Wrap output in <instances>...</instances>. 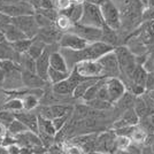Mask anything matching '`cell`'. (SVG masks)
<instances>
[{"instance_id": "cell-22", "label": "cell", "mask_w": 154, "mask_h": 154, "mask_svg": "<svg viewBox=\"0 0 154 154\" xmlns=\"http://www.w3.org/2000/svg\"><path fill=\"white\" fill-rule=\"evenodd\" d=\"M106 78H107V77H101V78L97 79L96 82L92 84L91 86L88 88V90L85 91V93H84L83 97H82V99H83L85 103H86V101H90V100L96 98L97 93H98V91L100 89V86L106 82Z\"/></svg>"}, {"instance_id": "cell-47", "label": "cell", "mask_w": 154, "mask_h": 154, "mask_svg": "<svg viewBox=\"0 0 154 154\" xmlns=\"http://www.w3.org/2000/svg\"><path fill=\"white\" fill-rule=\"evenodd\" d=\"M141 1V4L144 5L145 7H147V2H148V0H140Z\"/></svg>"}, {"instance_id": "cell-34", "label": "cell", "mask_w": 154, "mask_h": 154, "mask_svg": "<svg viewBox=\"0 0 154 154\" xmlns=\"http://www.w3.org/2000/svg\"><path fill=\"white\" fill-rule=\"evenodd\" d=\"M71 114H72V110H71V112H68V113H66V114H63V115L58 116V117H54V119L52 120V123H53V125H54V128H55L57 131H59L60 129L63 128L64 125H66V123L70 120Z\"/></svg>"}, {"instance_id": "cell-42", "label": "cell", "mask_w": 154, "mask_h": 154, "mask_svg": "<svg viewBox=\"0 0 154 154\" xmlns=\"http://www.w3.org/2000/svg\"><path fill=\"white\" fill-rule=\"evenodd\" d=\"M83 1L84 2H90V4H93V5H97V6H100L103 0H83Z\"/></svg>"}, {"instance_id": "cell-5", "label": "cell", "mask_w": 154, "mask_h": 154, "mask_svg": "<svg viewBox=\"0 0 154 154\" xmlns=\"http://www.w3.org/2000/svg\"><path fill=\"white\" fill-rule=\"evenodd\" d=\"M85 79H88L86 77L81 76L74 68L69 72V76L66 79L59 82V83L53 84V92L57 93L58 96H71L72 91L77 86V84H79L81 82H83Z\"/></svg>"}, {"instance_id": "cell-15", "label": "cell", "mask_w": 154, "mask_h": 154, "mask_svg": "<svg viewBox=\"0 0 154 154\" xmlns=\"http://www.w3.org/2000/svg\"><path fill=\"white\" fill-rule=\"evenodd\" d=\"M15 117L20 120L21 122L26 125L32 132L38 134V116L35 113H31L30 110L26 112H20V113H14Z\"/></svg>"}, {"instance_id": "cell-46", "label": "cell", "mask_w": 154, "mask_h": 154, "mask_svg": "<svg viewBox=\"0 0 154 154\" xmlns=\"http://www.w3.org/2000/svg\"><path fill=\"white\" fill-rule=\"evenodd\" d=\"M0 42H5V36H4L1 30H0Z\"/></svg>"}, {"instance_id": "cell-9", "label": "cell", "mask_w": 154, "mask_h": 154, "mask_svg": "<svg viewBox=\"0 0 154 154\" xmlns=\"http://www.w3.org/2000/svg\"><path fill=\"white\" fill-rule=\"evenodd\" d=\"M68 31L76 33L77 36L82 37L83 39L88 40L89 43H93V42H98L101 39V35H103V29L101 28H96V26H85V24H81V23H72L71 26L68 29Z\"/></svg>"}, {"instance_id": "cell-36", "label": "cell", "mask_w": 154, "mask_h": 154, "mask_svg": "<svg viewBox=\"0 0 154 154\" xmlns=\"http://www.w3.org/2000/svg\"><path fill=\"white\" fill-rule=\"evenodd\" d=\"M14 119H15V115H14V113L12 110H6V109H4V110L0 112V122L4 123L6 127L13 121Z\"/></svg>"}, {"instance_id": "cell-12", "label": "cell", "mask_w": 154, "mask_h": 154, "mask_svg": "<svg viewBox=\"0 0 154 154\" xmlns=\"http://www.w3.org/2000/svg\"><path fill=\"white\" fill-rule=\"evenodd\" d=\"M105 84L108 92L109 101L112 103H116L125 92V84L119 77H107Z\"/></svg>"}, {"instance_id": "cell-16", "label": "cell", "mask_w": 154, "mask_h": 154, "mask_svg": "<svg viewBox=\"0 0 154 154\" xmlns=\"http://www.w3.org/2000/svg\"><path fill=\"white\" fill-rule=\"evenodd\" d=\"M0 30H1L2 33H4L5 40H6L7 43H13V42H16V40H20V39L28 38V37L20 30L17 26H14L13 23L5 24L4 26L0 28Z\"/></svg>"}, {"instance_id": "cell-2", "label": "cell", "mask_w": 154, "mask_h": 154, "mask_svg": "<svg viewBox=\"0 0 154 154\" xmlns=\"http://www.w3.org/2000/svg\"><path fill=\"white\" fill-rule=\"evenodd\" d=\"M114 53H115L117 62H119V68H120L121 75H124L130 81L131 75L137 66L136 55L127 46H115Z\"/></svg>"}, {"instance_id": "cell-44", "label": "cell", "mask_w": 154, "mask_h": 154, "mask_svg": "<svg viewBox=\"0 0 154 154\" xmlns=\"http://www.w3.org/2000/svg\"><path fill=\"white\" fill-rule=\"evenodd\" d=\"M148 119H149V121H151V123L153 124V127H154V113L149 114V115H148Z\"/></svg>"}, {"instance_id": "cell-19", "label": "cell", "mask_w": 154, "mask_h": 154, "mask_svg": "<svg viewBox=\"0 0 154 154\" xmlns=\"http://www.w3.org/2000/svg\"><path fill=\"white\" fill-rule=\"evenodd\" d=\"M50 68L60 71H70L68 69L67 62L64 60L62 53L59 51L51 52L50 54Z\"/></svg>"}, {"instance_id": "cell-1", "label": "cell", "mask_w": 154, "mask_h": 154, "mask_svg": "<svg viewBox=\"0 0 154 154\" xmlns=\"http://www.w3.org/2000/svg\"><path fill=\"white\" fill-rule=\"evenodd\" d=\"M114 46L109 45L107 43H103L101 40L90 43L82 50H68V48H61V53L63 55L64 60L67 62L68 69L71 70L74 66L81 61L86 60H98L103 54L113 51Z\"/></svg>"}, {"instance_id": "cell-10", "label": "cell", "mask_w": 154, "mask_h": 154, "mask_svg": "<svg viewBox=\"0 0 154 154\" xmlns=\"http://www.w3.org/2000/svg\"><path fill=\"white\" fill-rule=\"evenodd\" d=\"M98 61L103 67L105 77H117L121 75L120 68H119V62H117L114 50L103 54V57L98 59Z\"/></svg>"}, {"instance_id": "cell-6", "label": "cell", "mask_w": 154, "mask_h": 154, "mask_svg": "<svg viewBox=\"0 0 154 154\" xmlns=\"http://www.w3.org/2000/svg\"><path fill=\"white\" fill-rule=\"evenodd\" d=\"M11 23H13L15 26H17L28 38H33L38 33L39 26L36 22V19H35V14L11 17Z\"/></svg>"}, {"instance_id": "cell-17", "label": "cell", "mask_w": 154, "mask_h": 154, "mask_svg": "<svg viewBox=\"0 0 154 154\" xmlns=\"http://www.w3.org/2000/svg\"><path fill=\"white\" fill-rule=\"evenodd\" d=\"M139 116L137 115L134 107L127 108L121 120H119L114 124V128H121V127H130V125H137L139 123Z\"/></svg>"}, {"instance_id": "cell-31", "label": "cell", "mask_w": 154, "mask_h": 154, "mask_svg": "<svg viewBox=\"0 0 154 154\" xmlns=\"http://www.w3.org/2000/svg\"><path fill=\"white\" fill-rule=\"evenodd\" d=\"M132 107H134L135 112L137 113V115L139 116V119L148 115L147 107H146V103H145V101H144L143 98H137V99H135L134 106H132Z\"/></svg>"}, {"instance_id": "cell-40", "label": "cell", "mask_w": 154, "mask_h": 154, "mask_svg": "<svg viewBox=\"0 0 154 154\" xmlns=\"http://www.w3.org/2000/svg\"><path fill=\"white\" fill-rule=\"evenodd\" d=\"M38 8H53V2L52 0H42Z\"/></svg>"}, {"instance_id": "cell-27", "label": "cell", "mask_w": 154, "mask_h": 154, "mask_svg": "<svg viewBox=\"0 0 154 154\" xmlns=\"http://www.w3.org/2000/svg\"><path fill=\"white\" fill-rule=\"evenodd\" d=\"M26 130H29V129L26 128V125L21 122L20 120H17L16 117H15L8 125H7V132L12 136L20 135V134L24 132V131H26Z\"/></svg>"}, {"instance_id": "cell-41", "label": "cell", "mask_w": 154, "mask_h": 154, "mask_svg": "<svg viewBox=\"0 0 154 154\" xmlns=\"http://www.w3.org/2000/svg\"><path fill=\"white\" fill-rule=\"evenodd\" d=\"M21 1H29V0H0V4H14V2H21Z\"/></svg>"}, {"instance_id": "cell-43", "label": "cell", "mask_w": 154, "mask_h": 154, "mask_svg": "<svg viewBox=\"0 0 154 154\" xmlns=\"http://www.w3.org/2000/svg\"><path fill=\"white\" fill-rule=\"evenodd\" d=\"M29 1H30V4H31L32 6L35 7V9L38 8L39 5H40V2H42V0H29Z\"/></svg>"}, {"instance_id": "cell-14", "label": "cell", "mask_w": 154, "mask_h": 154, "mask_svg": "<svg viewBox=\"0 0 154 154\" xmlns=\"http://www.w3.org/2000/svg\"><path fill=\"white\" fill-rule=\"evenodd\" d=\"M21 81H22L23 85H26L28 89L43 88L47 83L45 79H43L40 76H38L36 72L26 70V69L21 71Z\"/></svg>"}, {"instance_id": "cell-38", "label": "cell", "mask_w": 154, "mask_h": 154, "mask_svg": "<svg viewBox=\"0 0 154 154\" xmlns=\"http://www.w3.org/2000/svg\"><path fill=\"white\" fill-rule=\"evenodd\" d=\"M145 91H154V74L153 72H148L146 77V82H145Z\"/></svg>"}, {"instance_id": "cell-30", "label": "cell", "mask_w": 154, "mask_h": 154, "mask_svg": "<svg viewBox=\"0 0 154 154\" xmlns=\"http://www.w3.org/2000/svg\"><path fill=\"white\" fill-rule=\"evenodd\" d=\"M31 43L32 38H24L16 40V42H13V43H9V45L13 47V50L15 52L22 54V53H26L28 51V48H29V46L31 45Z\"/></svg>"}, {"instance_id": "cell-4", "label": "cell", "mask_w": 154, "mask_h": 154, "mask_svg": "<svg viewBox=\"0 0 154 154\" xmlns=\"http://www.w3.org/2000/svg\"><path fill=\"white\" fill-rule=\"evenodd\" d=\"M78 23L96 28H103L105 26V21L101 15L100 7L90 2H83V13Z\"/></svg>"}, {"instance_id": "cell-24", "label": "cell", "mask_w": 154, "mask_h": 154, "mask_svg": "<svg viewBox=\"0 0 154 154\" xmlns=\"http://www.w3.org/2000/svg\"><path fill=\"white\" fill-rule=\"evenodd\" d=\"M37 116H38V132H43V134L50 136H55L57 130H55L53 123H52V120L42 117L38 114H37Z\"/></svg>"}, {"instance_id": "cell-49", "label": "cell", "mask_w": 154, "mask_h": 154, "mask_svg": "<svg viewBox=\"0 0 154 154\" xmlns=\"http://www.w3.org/2000/svg\"><path fill=\"white\" fill-rule=\"evenodd\" d=\"M113 1H114V2H115V1H116V2H120L121 0H113Z\"/></svg>"}, {"instance_id": "cell-11", "label": "cell", "mask_w": 154, "mask_h": 154, "mask_svg": "<svg viewBox=\"0 0 154 154\" xmlns=\"http://www.w3.org/2000/svg\"><path fill=\"white\" fill-rule=\"evenodd\" d=\"M89 44L90 43L88 40H85L82 37L77 36L76 33L70 31L62 33L59 39V46L61 48H68V50H82Z\"/></svg>"}, {"instance_id": "cell-25", "label": "cell", "mask_w": 154, "mask_h": 154, "mask_svg": "<svg viewBox=\"0 0 154 154\" xmlns=\"http://www.w3.org/2000/svg\"><path fill=\"white\" fill-rule=\"evenodd\" d=\"M101 29H103V35H101V39H100V40L115 47V46L117 45V43H119V38H117L116 32H115L116 30L110 29V28L107 26L106 24H105Z\"/></svg>"}, {"instance_id": "cell-32", "label": "cell", "mask_w": 154, "mask_h": 154, "mask_svg": "<svg viewBox=\"0 0 154 154\" xmlns=\"http://www.w3.org/2000/svg\"><path fill=\"white\" fill-rule=\"evenodd\" d=\"M86 105H89L90 107L97 109V110H103V109H108L112 107L113 103L103 100V99H99V98H94L90 101H86Z\"/></svg>"}, {"instance_id": "cell-45", "label": "cell", "mask_w": 154, "mask_h": 154, "mask_svg": "<svg viewBox=\"0 0 154 154\" xmlns=\"http://www.w3.org/2000/svg\"><path fill=\"white\" fill-rule=\"evenodd\" d=\"M147 7H154V0H148Z\"/></svg>"}, {"instance_id": "cell-26", "label": "cell", "mask_w": 154, "mask_h": 154, "mask_svg": "<svg viewBox=\"0 0 154 154\" xmlns=\"http://www.w3.org/2000/svg\"><path fill=\"white\" fill-rule=\"evenodd\" d=\"M99 78H101V77H99ZM99 78H88V79H85L83 82H81L79 84H77V86L74 89L71 96L74 97L75 99H82V97L85 93V91L88 90V88L91 86Z\"/></svg>"}, {"instance_id": "cell-39", "label": "cell", "mask_w": 154, "mask_h": 154, "mask_svg": "<svg viewBox=\"0 0 154 154\" xmlns=\"http://www.w3.org/2000/svg\"><path fill=\"white\" fill-rule=\"evenodd\" d=\"M55 5L59 8V11H63L71 5V0H57Z\"/></svg>"}, {"instance_id": "cell-18", "label": "cell", "mask_w": 154, "mask_h": 154, "mask_svg": "<svg viewBox=\"0 0 154 154\" xmlns=\"http://www.w3.org/2000/svg\"><path fill=\"white\" fill-rule=\"evenodd\" d=\"M59 13L67 16L72 23H77L81 20V16L83 13V2H76L74 5H70L68 8L60 11Z\"/></svg>"}, {"instance_id": "cell-3", "label": "cell", "mask_w": 154, "mask_h": 154, "mask_svg": "<svg viewBox=\"0 0 154 154\" xmlns=\"http://www.w3.org/2000/svg\"><path fill=\"white\" fill-rule=\"evenodd\" d=\"M99 7L105 24L113 30H119L121 28V17H120V9L117 8L115 2L113 0H103Z\"/></svg>"}, {"instance_id": "cell-13", "label": "cell", "mask_w": 154, "mask_h": 154, "mask_svg": "<svg viewBox=\"0 0 154 154\" xmlns=\"http://www.w3.org/2000/svg\"><path fill=\"white\" fill-rule=\"evenodd\" d=\"M50 54H51V51L50 48H47V45H46L44 52L36 59V74L43 79H45L46 82H48L47 72L50 69Z\"/></svg>"}, {"instance_id": "cell-7", "label": "cell", "mask_w": 154, "mask_h": 154, "mask_svg": "<svg viewBox=\"0 0 154 154\" xmlns=\"http://www.w3.org/2000/svg\"><path fill=\"white\" fill-rule=\"evenodd\" d=\"M74 69L86 78H99L103 76V69L98 60H86L81 61L74 66Z\"/></svg>"}, {"instance_id": "cell-37", "label": "cell", "mask_w": 154, "mask_h": 154, "mask_svg": "<svg viewBox=\"0 0 154 154\" xmlns=\"http://www.w3.org/2000/svg\"><path fill=\"white\" fill-rule=\"evenodd\" d=\"M144 68L148 71V72H153L154 74V53L149 55V58H146L145 62L143 63Z\"/></svg>"}, {"instance_id": "cell-21", "label": "cell", "mask_w": 154, "mask_h": 154, "mask_svg": "<svg viewBox=\"0 0 154 154\" xmlns=\"http://www.w3.org/2000/svg\"><path fill=\"white\" fill-rule=\"evenodd\" d=\"M147 74L148 71L144 68L143 64L137 63L135 70H134L132 75H131V78H130V83L134 84V85H139V86L145 88V82H146Z\"/></svg>"}, {"instance_id": "cell-8", "label": "cell", "mask_w": 154, "mask_h": 154, "mask_svg": "<svg viewBox=\"0 0 154 154\" xmlns=\"http://www.w3.org/2000/svg\"><path fill=\"white\" fill-rule=\"evenodd\" d=\"M0 12L8 15L9 17L21 16V15H33L35 7L30 1H21L14 4H0Z\"/></svg>"}, {"instance_id": "cell-33", "label": "cell", "mask_w": 154, "mask_h": 154, "mask_svg": "<svg viewBox=\"0 0 154 154\" xmlns=\"http://www.w3.org/2000/svg\"><path fill=\"white\" fill-rule=\"evenodd\" d=\"M2 109L12 110V112H19V110H22V109H23V103H22L21 98H14V99H11L9 101H7V103H4Z\"/></svg>"}, {"instance_id": "cell-29", "label": "cell", "mask_w": 154, "mask_h": 154, "mask_svg": "<svg viewBox=\"0 0 154 154\" xmlns=\"http://www.w3.org/2000/svg\"><path fill=\"white\" fill-rule=\"evenodd\" d=\"M145 46L146 45L141 42L139 37H136V38H134L129 43V45L127 46V47L135 54L136 57H138V55H141L144 52L146 51V47H145Z\"/></svg>"}, {"instance_id": "cell-35", "label": "cell", "mask_w": 154, "mask_h": 154, "mask_svg": "<svg viewBox=\"0 0 154 154\" xmlns=\"http://www.w3.org/2000/svg\"><path fill=\"white\" fill-rule=\"evenodd\" d=\"M71 24H72V22L62 14L58 15L57 20L54 21V26H57L59 30H68L71 26Z\"/></svg>"}, {"instance_id": "cell-23", "label": "cell", "mask_w": 154, "mask_h": 154, "mask_svg": "<svg viewBox=\"0 0 154 154\" xmlns=\"http://www.w3.org/2000/svg\"><path fill=\"white\" fill-rule=\"evenodd\" d=\"M45 46H46V44L43 42V40H40V39L37 38V37H33V38H32L31 45L29 46V48H28L26 53H28L31 58H33L35 60H36V59L38 58L39 55L44 52Z\"/></svg>"}, {"instance_id": "cell-28", "label": "cell", "mask_w": 154, "mask_h": 154, "mask_svg": "<svg viewBox=\"0 0 154 154\" xmlns=\"http://www.w3.org/2000/svg\"><path fill=\"white\" fill-rule=\"evenodd\" d=\"M69 72L70 71H60V70H55L53 68H50L48 72H47V78H48V81L52 84H55L66 79L67 77L69 76Z\"/></svg>"}, {"instance_id": "cell-48", "label": "cell", "mask_w": 154, "mask_h": 154, "mask_svg": "<svg viewBox=\"0 0 154 154\" xmlns=\"http://www.w3.org/2000/svg\"><path fill=\"white\" fill-rule=\"evenodd\" d=\"M1 66H2V60L0 59V69H1Z\"/></svg>"}, {"instance_id": "cell-20", "label": "cell", "mask_w": 154, "mask_h": 154, "mask_svg": "<svg viewBox=\"0 0 154 154\" xmlns=\"http://www.w3.org/2000/svg\"><path fill=\"white\" fill-rule=\"evenodd\" d=\"M20 55L21 54L14 51L13 47L6 40L0 42V59L1 60H12L14 62H19Z\"/></svg>"}]
</instances>
